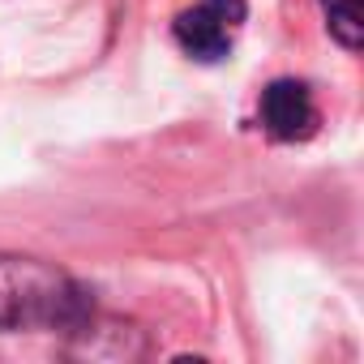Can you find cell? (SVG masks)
Returning <instances> with one entry per match:
<instances>
[{
  "label": "cell",
  "mask_w": 364,
  "mask_h": 364,
  "mask_svg": "<svg viewBox=\"0 0 364 364\" xmlns=\"http://www.w3.org/2000/svg\"><path fill=\"white\" fill-rule=\"evenodd\" d=\"M90 317L86 291L65 270L0 253V330H82Z\"/></svg>",
  "instance_id": "obj_1"
},
{
  "label": "cell",
  "mask_w": 364,
  "mask_h": 364,
  "mask_svg": "<svg viewBox=\"0 0 364 364\" xmlns=\"http://www.w3.org/2000/svg\"><path fill=\"white\" fill-rule=\"evenodd\" d=\"M317 5H321L326 26H330V35L338 39V48L360 52V43H364V14H360V0H317Z\"/></svg>",
  "instance_id": "obj_4"
},
{
  "label": "cell",
  "mask_w": 364,
  "mask_h": 364,
  "mask_svg": "<svg viewBox=\"0 0 364 364\" xmlns=\"http://www.w3.org/2000/svg\"><path fill=\"white\" fill-rule=\"evenodd\" d=\"M257 120L274 141H309L317 133V103L313 90L296 77H279L262 90Z\"/></svg>",
  "instance_id": "obj_3"
},
{
  "label": "cell",
  "mask_w": 364,
  "mask_h": 364,
  "mask_svg": "<svg viewBox=\"0 0 364 364\" xmlns=\"http://www.w3.org/2000/svg\"><path fill=\"white\" fill-rule=\"evenodd\" d=\"M245 18H249L245 0H198L193 9H185L171 22V35H176V43L185 48L193 60L219 65V60L232 56Z\"/></svg>",
  "instance_id": "obj_2"
}]
</instances>
